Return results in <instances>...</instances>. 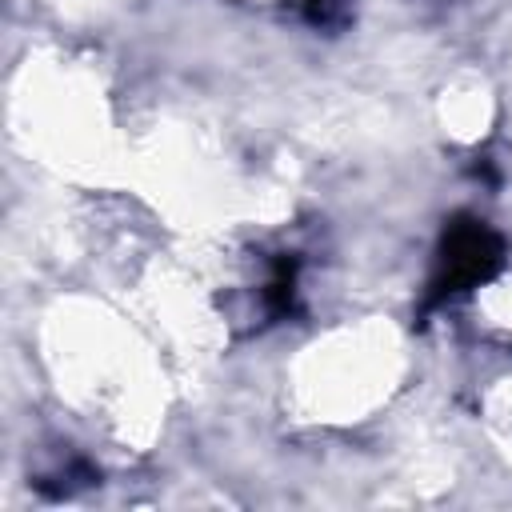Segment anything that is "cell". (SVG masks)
Segmentation results:
<instances>
[{"label": "cell", "instance_id": "cell-1", "mask_svg": "<svg viewBox=\"0 0 512 512\" xmlns=\"http://www.w3.org/2000/svg\"><path fill=\"white\" fill-rule=\"evenodd\" d=\"M500 268V236L480 220H456L444 232L436 276H432V300L456 296L480 280H488Z\"/></svg>", "mask_w": 512, "mask_h": 512}]
</instances>
